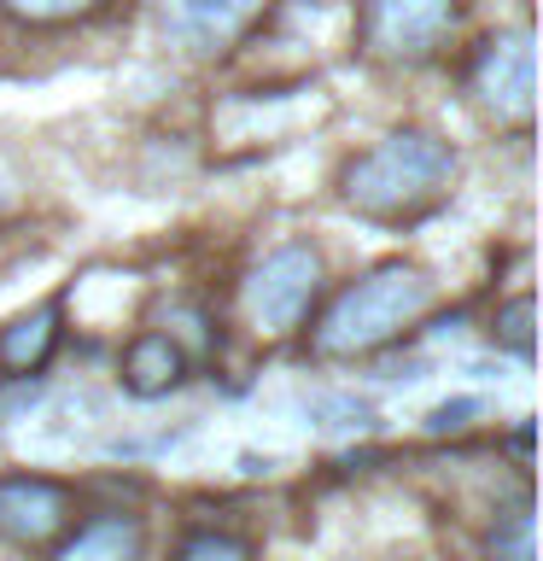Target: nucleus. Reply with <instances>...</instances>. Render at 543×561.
Masks as SVG:
<instances>
[{"mask_svg": "<svg viewBox=\"0 0 543 561\" xmlns=\"http://www.w3.org/2000/svg\"><path fill=\"white\" fill-rule=\"evenodd\" d=\"M455 175V152L427 129H397L385 135L380 147L357 152L345 164V199L362 210V217L380 222H409L420 210H432L444 199Z\"/></svg>", "mask_w": 543, "mask_h": 561, "instance_id": "f257e3e1", "label": "nucleus"}, {"mask_svg": "<svg viewBox=\"0 0 543 561\" xmlns=\"http://www.w3.org/2000/svg\"><path fill=\"white\" fill-rule=\"evenodd\" d=\"M432 305V280L409 270V263H380L362 280L327 305V316L315 322V351L322 357H368V351L392 345L397 333H409Z\"/></svg>", "mask_w": 543, "mask_h": 561, "instance_id": "f03ea898", "label": "nucleus"}, {"mask_svg": "<svg viewBox=\"0 0 543 561\" xmlns=\"http://www.w3.org/2000/svg\"><path fill=\"white\" fill-rule=\"evenodd\" d=\"M315 298H322V257H315V245L292 240L263 257L245 280V322L263 340H280L315 310Z\"/></svg>", "mask_w": 543, "mask_h": 561, "instance_id": "7ed1b4c3", "label": "nucleus"}, {"mask_svg": "<svg viewBox=\"0 0 543 561\" xmlns=\"http://www.w3.org/2000/svg\"><path fill=\"white\" fill-rule=\"evenodd\" d=\"M462 18V0H368L362 7V42L374 59L415 65L444 47V35Z\"/></svg>", "mask_w": 543, "mask_h": 561, "instance_id": "20e7f679", "label": "nucleus"}, {"mask_svg": "<svg viewBox=\"0 0 543 561\" xmlns=\"http://www.w3.org/2000/svg\"><path fill=\"white\" fill-rule=\"evenodd\" d=\"M473 94L497 123H532V94H538V65H532V35H497L485 42L480 65H473Z\"/></svg>", "mask_w": 543, "mask_h": 561, "instance_id": "39448f33", "label": "nucleus"}, {"mask_svg": "<svg viewBox=\"0 0 543 561\" xmlns=\"http://www.w3.org/2000/svg\"><path fill=\"white\" fill-rule=\"evenodd\" d=\"M70 526V491L42 473H7L0 480V538L42 550Z\"/></svg>", "mask_w": 543, "mask_h": 561, "instance_id": "423d86ee", "label": "nucleus"}, {"mask_svg": "<svg viewBox=\"0 0 543 561\" xmlns=\"http://www.w3.org/2000/svg\"><path fill=\"white\" fill-rule=\"evenodd\" d=\"M263 0H164V24L193 53H222L257 24Z\"/></svg>", "mask_w": 543, "mask_h": 561, "instance_id": "0eeeda50", "label": "nucleus"}, {"mask_svg": "<svg viewBox=\"0 0 543 561\" xmlns=\"http://www.w3.org/2000/svg\"><path fill=\"white\" fill-rule=\"evenodd\" d=\"M140 556H147V526L123 508H105V515L70 526L53 561H140Z\"/></svg>", "mask_w": 543, "mask_h": 561, "instance_id": "6e6552de", "label": "nucleus"}, {"mask_svg": "<svg viewBox=\"0 0 543 561\" xmlns=\"http://www.w3.org/2000/svg\"><path fill=\"white\" fill-rule=\"evenodd\" d=\"M187 375V351L170 340V333H140V340L123 351V386L140 398H158L170 386H182Z\"/></svg>", "mask_w": 543, "mask_h": 561, "instance_id": "1a4fd4ad", "label": "nucleus"}, {"mask_svg": "<svg viewBox=\"0 0 543 561\" xmlns=\"http://www.w3.org/2000/svg\"><path fill=\"white\" fill-rule=\"evenodd\" d=\"M53 345H59V305H42L0 333V368L7 375H30V368H42L53 357Z\"/></svg>", "mask_w": 543, "mask_h": 561, "instance_id": "9d476101", "label": "nucleus"}, {"mask_svg": "<svg viewBox=\"0 0 543 561\" xmlns=\"http://www.w3.org/2000/svg\"><path fill=\"white\" fill-rule=\"evenodd\" d=\"M7 12H18L24 24H70V18L100 12L105 0H0Z\"/></svg>", "mask_w": 543, "mask_h": 561, "instance_id": "9b49d317", "label": "nucleus"}, {"mask_svg": "<svg viewBox=\"0 0 543 561\" xmlns=\"http://www.w3.org/2000/svg\"><path fill=\"white\" fill-rule=\"evenodd\" d=\"M175 561H252V543L234 533H199L175 550Z\"/></svg>", "mask_w": 543, "mask_h": 561, "instance_id": "f8f14e48", "label": "nucleus"}, {"mask_svg": "<svg viewBox=\"0 0 543 561\" xmlns=\"http://www.w3.org/2000/svg\"><path fill=\"white\" fill-rule=\"evenodd\" d=\"M0 199H7V175H0Z\"/></svg>", "mask_w": 543, "mask_h": 561, "instance_id": "ddd939ff", "label": "nucleus"}]
</instances>
